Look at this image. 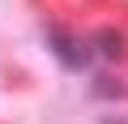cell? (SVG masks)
Masks as SVG:
<instances>
[{
    "label": "cell",
    "mask_w": 128,
    "mask_h": 124,
    "mask_svg": "<svg viewBox=\"0 0 128 124\" xmlns=\"http://www.w3.org/2000/svg\"><path fill=\"white\" fill-rule=\"evenodd\" d=\"M51 47H56V56L64 60V69H86V47H81L73 34L51 30Z\"/></svg>",
    "instance_id": "obj_1"
},
{
    "label": "cell",
    "mask_w": 128,
    "mask_h": 124,
    "mask_svg": "<svg viewBox=\"0 0 128 124\" xmlns=\"http://www.w3.org/2000/svg\"><path fill=\"white\" fill-rule=\"evenodd\" d=\"M98 47H102L111 60H120V56H124V34H120V30H98Z\"/></svg>",
    "instance_id": "obj_2"
},
{
    "label": "cell",
    "mask_w": 128,
    "mask_h": 124,
    "mask_svg": "<svg viewBox=\"0 0 128 124\" xmlns=\"http://www.w3.org/2000/svg\"><path fill=\"white\" fill-rule=\"evenodd\" d=\"M94 90H98V94H120V81H111V77H98V81H94Z\"/></svg>",
    "instance_id": "obj_3"
},
{
    "label": "cell",
    "mask_w": 128,
    "mask_h": 124,
    "mask_svg": "<svg viewBox=\"0 0 128 124\" xmlns=\"http://www.w3.org/2000/svg\"><path fill=\"white\" fill-rule=\"evenodd\" d=\"M115 124H120V120H115Z\"/></svg>",
    "instance_id": "obj_4"
}]
</instances>
